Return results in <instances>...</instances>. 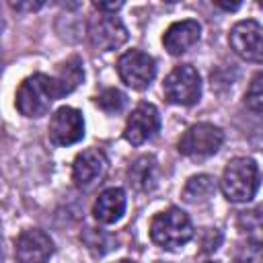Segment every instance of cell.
Masks as SVG:
<instances>
[{
  "label": "cell",
  "mask_w": 263,
  "mask_h": 263,
  "mask_svg": "<svg viewBox=\"0 0 263 263\" xmlns=\"http://www.w3.org/2000/svg\"><path fill=\"white\" fill-rule=\"evenodd\" d=\"M220 187L228 201L234 203L251 201L259 189V164L247 156L232 158L224 166Z\"/></svg>",
  "instance_id": "obj_1"
},
{
  "label": "cell",
  "mask_w": 263,
  "mask_h": 263,
  "mask_svg": "<svg viewBox=\"0 0 263 263\" xmlns=\"http://www.w3.org/2000/svg\"><path fill=\"white\" fill-rule=\"evenodd\" d=\"M58 99H60V95H58L53 78L37 72L18 84L14 105L18 109V113L25 117H41L49 111L51 103Z\"/></svg>",
  "instance_id": "obj_2"
},
{
  "label": "cell",
  "mask_w": 263,
  "mask_h": 263,
  "mask_svg": "<svg viewBox=\"0 0 263 263\" xmlns=\"http://www.w3.org/2000/svg\"><path fill=\"white\" fill-rule=\"evenodd\" d=\"M150 238L164 251H177L193 238L191 218L179 208H168L152 218Z\"/></svg>",
  "instance_id": "obj_3"
},
{
  "label": "cell",
  "mask_w": 263,
  "mask_h": 263,
  "mask_svg": "<svg viewBox=\"0 0 263 263\" xmlns=\"http://www.w3.org/2000/svg\"><path fill=\"white\" fill-rule=\"evenodd\" d=\"M164 99L173 105H195L201 97V78L191 64L175 66L162 82Z\"/></svg>",
  "instance_id": "obj_4"
},
{
  "label": "cell",
  "mask_w": 263,
  "mask_h": 263,
  "mask_svg": "<svg viewBox=\"0 0 263 263\" xmlns=\"http://www.w3.org/2000/svg\"><path fill=\"white\" fill-rule=\"evenodd\" d=\"M224 142V132L208 121H199L189 125L183 136L177 142V150L183 156H191V158H203V156H212L220 150Z\"/></svg>",
  "instance_id": "obj_5"
},
{
  "label": "cell",
  "mask_w": 263,
  "mask_h": 263,
  "mask_svg": "<svg viewBox=\"0 0 263 263\" xmlns=\"http://www.w3.org/2000/svg\"><path fill=\"white\" fill-rule=\"evenodd\" d=\"M117 74L129 88L144 90L156 76V62L142 49H127L117 60Z\"/></svg>",
  "instance_id": "obj_6"
},
{
  "label": "cell",
  "mask_w": 263,
  "mask_h": 263,
  "mask_svg": "<svg viewBox=\"0 0 263 263\" xmlns=\"http://www.w3.org/2000/svg\"><path fill=\"white\" fill-rule=\"evenodd\" d=\"M261 23L255 18H247V21H238L230 33H228V43L232 47V51L253 64H261L263 60V43H261Z\"/></svg>",
  "instance_id": "obj_7"
},
{
  "label": "cell",
  "mask_w": 263,
  "mask_h": 263,
  "mask_svg": "<svg viewBox=\"0 0 263 263\" xmlns=\"http://www.w3.org/2000/svg\"><path fill=\"white\" fill-rule=\"evenodd\" d=\"M49 142L55 146H72L84 138V119L82 113L74 107H60L53 111L47 127Z\"/></svg>",
  "instance_id": "obj_8"
},
{
  "label": "cell",
  "mask_w": 263,
  "mask_h": 263,
  "mask_svg": "<svg viewBox=\"0 0 263 263\" xmlns=\"http://www.w3.org/2000/svg\"><path fill=\"white\" fill-rule=\"evenodd\" d=\"M88 39L95 49L111 51L127 41V29L115 14L99 12V16H92L88 21Z\"/></svg>",
  "instance_id": "obj_9"
},
{
  "label": "cell",
  "mask_w": 263,
  "mask_h": 263,
  "mask_svg": "<svg viewBox=\"0 0 263 263\" xmlns=\"http://www.w3.org/2000/svg\"><path fill=\"white\" fill-rule=\"evenodd\" d=\"M160 129V115L158 109L148 103L142 101L136 105V109L129 113L127 121H125V129H123V138L132 144V146H142L144 142L152 140Z\"/></svg>",
  "instance_id": "obj_10"
},
{
  "label": "cell",
  "mask_w": 263,
  "mask_h": 263,
  "mask_svg": "<svg viewBox=\"0 0 263 263\" xmlns=\"http://www.w3.org/2000/svg\"><path fill=\"white\" fill-rule=\"evenodd\" d=\"M53 255V240L41 228H27L14 240V257L18 263H47Z\"/></svg>",
  "instance_id": "obj_11"
},
{
  "label": "cell",
  "mask_w": 263,
  "mask_h": 263,
  "mask_svg": "<svg viewBox=\"0 0 263 263\" xmlns=\"http://www.w3.org/2000/svg\"><path fill=\"white\" fill-rule=\"evenodd\" d=\"M107 171V156L99 148H88L76 154L72 162V181L80 189H90Z\"/></svg>",
  "instance_id": "obj_12"
},
{
  "label": "cell",
  "mask_w": 263,
  "mask_h": 263,
  "mask_svg": "<svg viewBox=\"0 0 263 263\" xmlns=\"http://www.w3.org/2000/svg\"><path fill=\"white\" fill-rule=\"evenodd\" d=\"M201 37V25L193 18L177 21L168 25V29L162 35V45L171 55H181L189 47H193Z\"/></svg>",
  "instance_id": "obj_13"
},
{
  "label": "cell",
  "mask_w": 263,
  "mask_h": 263,
  "mask_svg": "<svg viewBox=\"0 0 263 263\" xmlns=\"http://www.w3.org/2000/svg\"><path fill=\"white\" fill-rule=\"evenodd\" d=\"M127 205L125 191L121 187H109L92 203V218L101 224H115L123 218Z\"/></svg>",
  "instance_id": "obj_14"
},
{
  "label": "cell",
  "mask_w": 263,
  "mask_h": 263,
  "mask_svg": "<svg viewBox=\"0 0 263 263\" xmlns=\"http://www.w3.org/2000/svg\"><path fill=\"white\" fill-rule=\"evenodd\" d=\"M51 78H53V82H55V88H58L60 99H62L64 95L74 92V90L80 86V82L84 80L82 60H80L78 55L68 58L66 62H62V64L58 66V70H55V74H53Z\"/></svg>",
  "instance_id": "obj_15"
},
{
  "label": "cell",
  "mask_w": 263,
  "mask_h": 263,
  "mask_svg": "<svg viewBox=\"0 0 263 263\" xmlns=\"http://www.w3.org/2000/svg\"><path fill=\"white\" fill-rule=\"evenodd\" d=\"M216 193V181L210 175H193L191 179H187L181 197L187 203H205L210 201V197Z\"/></svg>",
  "instance_id": "obj_16"
},
{
  "label": "cell",
  "mask_w": 263,
  "mask_h": 263,
  "mask_svg": "<svg viewBox=\"0 0 263 263\" xmlns=\"http://www.w3.org/2000/svg\"><path fill=\"white\" fill-rule=\"evenodd\" d=\"M154 171H156V160L154 156H140L132 162L127 168V179L129 185H134L140 191H146L154 185Z\"/></svg>",
  "instance_id": "obj_17"
},
{
  "label": "cell",
  "mask_w": 263,
  "mask_h": 263,
  "mask_svg": "<svg viewBox=\"0 0 263 263\" xmlns=\"http://www.w3.org/2000/svg\"><path fill=\"white\" fill-rule=\"evenodd\" d=\"M80 238L86 245V249L97 257H103L109 251L117 249V236H113V234H109L101 228H84Z\"/></svg>",
  "instance_id": "obj_18"
},
{
  "label": "cell",
  "mask_w": 263,
  "mask_h": 263,
  "mask_svg": "<svg viewBox=\"0 0 263 263\" xmlns=\"http://www.w3.org/2000/svg\"><path fill=\"white\" fill-rule=\"evenodd\" d=\"M97 105L109 113V115H115V113H121L127 105V97L119 90V88H105L99 97H97Z\"/></svg>",
  "instance_id": "obj_19"
},
{
  "label": "cell",
  "mask_w": 263,
  "mask_h": 263,
  "mask_svg": "<svg viewBox=\"0 0 263 263\" xmlns=\"http://www.w3.org/2000/svg\"><path fill=\"white\" fill-rule=\"evenodd\" d=\"M234 263H263L261 242L257 238H247L240 242L234 253Z\"/></svg>",
  "instance_id": "obj_20"
},
{
  "label": "cell",
  "mask_w": 263,
  "mask_h": 263,
  "mask_svg": "<svg viewBox=\"0 0 263 263\" xmlns=\"http://www.w3.org/2000/svg\"><path fill=\"white\" fill-rule=\"evenodd\" d=\"M261 80H263V76H261V72H257L255 78L251 80L249 88H247V95H245V103H247V107H249L253 113H257V115L263 111V90H261Z\"/></svg>",
  "instance_id": "obj_21"
},
{
  "label": "cell",
  "mask_w": 263,
  "mask_h": 263,
  "mask_svg": "<svg viewBox=\"0 0 263 263\" xmlns=\"http://www.w3.org/2000/svg\"><path fill=\"white\" fill-rule=\"evenodd\" d=\"M92 6H95L99 12H103V14H111V12L119 10V8L123 6V2H92Z\"/></svg>",
  "instance_id": "obj_22"
},
{
  "label": "cell",
  "mask_w": 263,
  "mask_h": 263,
  "mask_svg": "<svg viewBox=\"0 0 263 263\" xmlns=\"http://www.w3.org/2000/svg\"><path fill=\"white\" fill-rule=\"evenodd\" d=\"M43 6V2H35V4H21V2H12V8H16V10H37V8H41Z\"/></svg>",
  "instance_id": "obj_23"
},
{
  "label": "cell",
  "mask_w": 263,
  "mask_h": 263,
  "mask_svg": "<svg viewBox=\"0 0 263 263\" xmlns=\"http://www.w3.org/2000/svg\"><path fill=\"white\" fill-rule=\"evenodd\" d=\"M218 6H222V8H226V10H236L238 6H240V2H234V4H222V2H216Z\"/></svg>",
  "instance_id": "obj_24"
},
{
  "label": "cell",
  "mask_w": 263,
  "mask_h": 263,
  "mask_svg": "<svg viewBox=\"0 0 263 263\" xmlns=\"http://www.w3.org/2000/svg\"><path fill=\"white\" fill-rule=\"evenodd\" d=\"M117 263H138V261H132V259H119Z\"/></svg>",
  "instance_id": "obj_25"
},
{
  "label": "cell",
  "mask_w": 263,
  "mask_h": 263,
  "mask_svg": "<svg viewBox=\"0 0 263 263\" xmlns=\"http://www.w3.org/2000/svg\"><path fill=\"white\" fill-rule=\"evenodd\" d=\"M0 261H2V240H0Z\"/></svg>",
  "instance_id": "obj_26"
},
{
  "label": "cell",
  "mask_w": 263,
  "mask_h": 263,
  "mask_svg": "<svg viewBox=\"0 0 263 263\" xmlns=\"http://www.w3.org/2000/svg\"><path fill=\"white\" fill-rule=\"evenodd\" d=\"M205 263H214V261H205Z\"/></svg>",
  "instance_id": "obj_27"
}]
</instances>
